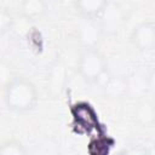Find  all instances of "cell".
<instances>
[{
    "label": "cell",
    "mask_w": 155,
    "mask_h": 155,
    "mask_svg": "<svg viewBox=\"0 0 155 155\" xmlns=\"http://www.w3.org/2000/svg\"><path fill=\"white\" fill-rule=\"evenodd\" d=\"M78 70L87 82H99L107 73V63L98 51L86 48L79 58Z\"/></svg>",
    "instance_id": "7a4b0ae2"
},
{
    "label": "cell",
    "mask_w": 155,
    "mask_h": 155,
    "mask_svg": "<svg viewBox=\"0 0 155 155\" xmlns=\"http://www.w3.org/2000/svg\"><path fill=\"white\" fill-rule=\"evenodd\" d=\"M154 124H155V119H154Z\"/></svg>",
    "instance_id": "2e32d148"
},
{
    "label": "cell",
    "mask_w": 155,
    "mask_h": 155,
    "mask_svg": "<svg viewBox=\"0 0 155 155\" xmlns=\"http://www.w3.org/2000/svg\"><path fill=\"white\" fill-rule=\"evenodd\" d=\"M147 90L155 96V68L147 75Z\"/></svg>",
    "instance_id": "9a60e30c"
},
{
    "label": "cell",
    "mask_w": 155,
    "mask_h": 155,
    "mask_svg": "<svg viewBox=\"0 0 155 155\" xmlns=\"http://www.w3.org/2000/svg\"><path fill=\"white\" fill-rule=\"evenodd\" d=\"M103 87L105 90V93H108L111 97H119L127 92V80L122 79L121 76H109L104 84Z\"/></svg>",
    "instance_id": "30bf717a"
},
{
    "label": "cell",
    "mask_w": 155,
    "mask_h": 155,
    "mask_svg": "<svg viewBox=\"0 0 155 155\" xmlns=\"http://www.w3.org/2000/svg\"><path fill=\"white\" fill-rule=\"evenodd\" d=\"M101 31H102L101 25L97 24L94 19H90V18H84L78 29L80 40L87 46V48H94L93 46L99 40Z\"/></svg>",
    "instance_id": "8992f818"
},
{
    "label": "cell",
    "mask_w": 155,
    "mask_h": 155,
    "mask_svg": "<svg viewBox=\"0 0 155 155\" xmlns=\"http://www.w3.org/2000/svg\"><path fill=\"white\" fill-rule=\"evenodd\" d=\"M124 13L122 8L119 4L114 1H108L104 10L102 11L99 16V25L102 28V31H108V33H115L120 28Z\"/></svg>",
    "instance_id": "277c9868"
},
{
    "label": "cell",
    "mask_w": 155,
    "mask_h": 155,
    "mask_svg": "<svg viewBox=\"0 0 155 155\" xmlns=\"http://www.w3.org/2000/svg\"><path fill=\"white\" fill-rule=\"evenodd\" d=\"M131 40L139 50H153L155 47V23L150 21L139 23L133 29Z\"/></svg>",
    "instance_id": "5b68a950"
},
{
    "label": "cell",
    "mask_w": 155,
    "mask_h": 155,
    "mask_svg": "<svg viewBox=\"0 0 155 155\" xmlns=\"http://www.w3.org/2000/svg\"><path fill=\"white\" fill-rule=\"evenodd\" d=\"M21 8L25 17H38L45 12L46 4L40 0H25L21 4Z\"/></svg>",
    "instance_id": "7c38bea8"
},
{
    "label": "cell",
    "mask_w": 155,
    "mask_h": 155,
    "mask_svg": "<svg viewBox=\"0 0 155 155\" xmlns=\"http://www.w3.org/2000/svg\"><path fill=\"white\" fill-rule=\"evenodd\" d=\"M0 155H27L24 147L15 139L5 142L0 148Z\"/></svg>",
    "instance_id": "4fadbf2b"
},
{
    "label": "cell",
    "mask_w": 155,
    "mask_h": 155,
    "mask_svg": "<svg viewBox=\"0 0 155 155\" xmlns=\"http://www.w3.org/2000/svg\"><path fill=\"white\" fill-rule=\"evenodd\" d=\"M107 2L108 1L104 0H82L78 1L75 5L79 8V12L84 16V18L94 19L96 17L101 16Z\"/></svg>",
    "instance_id": "ba28073f"
},
{
    "label": "cell",
    "mask_w": 155,
    "mask_h": 155,
    "mask_svg": "<svg viewBox=\"0 0 155 155\" xmlns=\"http://www.w3.org/2000/svg\"><path fill=\"white\" fill-rule=\"evenodd\" d=\"M65 80H67L65 67L62 63H58V62L54 63L47 78V91H50L51 94H56L57 92L61 91Z\"/></svg>",
    "instance_id": "52a82bcc"
},
{
    "label": "cell",
    "mask_w": 155,
    "mask_h": 155,
    "mask_svg": "<svg viewBox=\"0 0 155 155\" xmlns=\"http://www.w3.org/2000/svg\"><path fill=\"white\" fill-rule=\"evenodd\" d=\"M122 155H149V153L142 145H133V147L128 148L127 150H125L122 153Z\"/></svg>",
    "instance_id": "5bb4252c"
},
{
    "label": "cell",
    "mask_w": 155,
    "mask_h": 155,
    "mask_svg": "<svg viewBox=\"0 0 155 155\" xmlns=\"http://www.w3.org/2000/svg\"><path fill=\"white\" fill-rule=\"evenodd\" d=\"M136 117L140 124H154L155 119V107L148 102L143 101L138 104L136 109Z\"/></svg>",
    "instance_id": "8fae6325"
},
{
    "label": "cell",
    "mask_w": 155,
    "mask_h": 155,
    "mask_svg": "<svg viewBox=\"0 0 155 155\" xmlns=\"http://www.w3.org/2000/svg\"><path fill=\"white\" fill-rule=\"evenodd\" d=\"M4 101L10 110L18 113L28 111L38 102L36 87L24 78H15L5 87Z\"/></svg>",
    "instance_id": "6da1fadb"
},
{
    "label": "cell",
    "mask_w": 155,
    "mask_h": 155,
    "mask_svg": "<svg viewBox=\"0 0 155 155\" xmlns=\"http://www.w3.org/2000/svg\"><path fill=\"white\" fill-rule=\"evenodd\" d=\"M114 139L108 136H97L92 138L88 143L90 155H109L111 148L114 147Z\"/></svg>",
    "instance_id": "9c48e42d"
},
{
    "label": "cell",
    "mask_w": 155,
    "mask_h": 155,
    "mask_svg": "<svg viewBox=\"0 0 155 155\" xmlns=\"http://www.w3.org/2000/svg\"><path fill=\"white\" fill-rule=\"evenodd\" d=\"M71 113L74 119L73 124L76 127L78 132H90L92 128H94L98 125L97 115L93 108L86 102L75 104L71 108Z\"/></svg>",
    "instance_id": "3957f363"
}]
</instances>
